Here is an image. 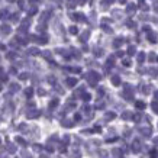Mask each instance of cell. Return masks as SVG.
Instances as JSON below:
<instances>
[{
	"instance_id": "cell-1",
	"label": "cell",
	"mask_w": 158,
	"mask_h": 158,
	"mask_svg": "<svg viewBox=\"0 0 158 158\" xmlns=\"http://www.w3.org/2000/svg\"><path fill=\"white\" fill-rule=\"evenodd\" d=\"M132 151H133V152H139V151H141V142L135 139L133 144H132Z\"/></svg>"
},
{
	"instance_id": "cell-2",
	"label": "cell",
	"mask_w": 158,
	"mask_h": 158,
	"mask_svg": "<svg viewBox=\"0 0 158 158\" xmlns=\"http://www.w3.org/2000/svg\"><path fill=\"white\" fill-rule=\"evenodd\" d=\"M139 132H141L144 136H150L151 135V128L150 126H147V128H139Z\"/></svg>"
},
{
	"instance_id": "cell-3",
	"label": "cell",
	"mask_w": 158,
	"mask_h": 158,
	"mask_svg": "<svg viewBox=\"0 0 158 158\" xmlns=\"http://www.w3.org/2000/svg\"><path fill=\"white\" fill-rule=\"evenodd\" d=\"M136 107L138 109H145V103H142V102H136Z\"/></svg>"
},
{
	"instance_id": "cell-4",
	"label": "cell",
	"mask_w": 158,
	"mask_h": 158,
	"mask_svg": "<svg viewBox=\"0 0 158 158\" xmlns=\"http://www.w3.org/2000/svg\"><path fill=\"white\" fill-rule=\"evenodd\" d=\"M99 154H100V158H107V152L106 151H100Z\"/></svg>"
},
{
	"instance_id": "cell-5",
	"label": "cell",
	"mask_w": 158,
	"mask_h": 158,
	"mask_svg": "<svg viewBox=\"0 0 158 158\" xmlns=\"http://www.w3.org/2000/svg\"><path fill=\"white\" fill-rule=\"evenodd\" d=\"M112 152H113V155H115L116 158H119V155H120V151H119V150H113Z\"/></svg>"
},
{
	"instance_id": "cell-6",
	"label": "cell",
	"mask_w": 158,
	"mask_h": 158,
	"mask_svg": "<svg viewBox=\"0 0 158 158\" xmlns=\"http://www.w3.org/2000/svg\"><path fill=\"white\" fill-rule=\"evenodd\" d=\"M152 109H154V112H155V113H158V105L155 103V102L152 103Z\"/></svg>"
},
{
	"instance_id": "cell-7",
	"label": "cell",
	"mask_w": 158,
	"mask_h": 158,
	"mask_svg": "<svg viewBox=\"0 0 158 158\" xmlns=\"http://www.w3.org/2000/svg\"><path fill=\"white\" fill-rule=\"evenodd\" d=\"M144 58H145V54H139V57H138V61H139V62H142V61H144Z\"/></svg>"
},
{
	"instance_id": "cell-8",
	"label": "cell",
	"mask_w": 158,
	"mask_h": 158,
	"mask_svg": "<svg viewBox=\"0 0 158 158\" xmlns=\"http://www.w3.org/2000/svg\"><path fill=\"white\" fill-rule=\"evenodd\" d=\"M16 142H19V144H22V145H26V142L22 139V138H16Z\"/></svg>"
},
{
	"instance_id": "cell-9",
	"label": "cell",
	"mask_w": 158,
	"mask_h": 158,
	"mask_svg": "<svg viewBox=\"0 0 158 158\" xmlns=\"http://www.w3.org/2000/svg\"><path fill=\"white\" fill-rule=\"evenodd\" d=\"M128 12H129V13H131V12H135V6H133V4H131V6L128 7Z\"/></svg>"
},
{
	"instance_id": "cell-10",
	"label": "cell",
	"mask_w": 158,
	"mask_h": 158,
	"mask_svg": "<svg viewBox=\"0 0 158 158\" xmlns=\"http://www.w3.org/2000/svg\"><path fill=\"white\" fill-rule=\"evenodd\" d=\"M119 83H120V80H119L117 77H113V84H116V86H117Z\"/></svg>"
},
{
	"instance_id": "cell-11",
	"label": "cell",
	"mask_w": 158,
	"mask_h": 158,
	"mask_svg": "<svg viewBox=\"0 0 158 158\" xmlns=\"http://www.w3.org/2000/svg\"><path fill=\"white\" fill-rule=\"evenodd\" d=\"M115 117V113H107L106 115V119H113Z\"/></svg>"
},
{
	"instance_id": "cell-12",
	"label": "cell",
	"mask_w": 158,
	"mask_h": 158,
	"mask_svg": "<svg viewBox=\"0 0 158 158\" xmlns=\"http://www.w3.org/2000/svg\"><path fill=\"white\" fill-rule=\"evenodd\" d=\"M133 52H135V48H133V47H131V48H129V54H131V55H132Z\"/></svg>"
},
{
	"instance_id": "cell-13",
	"label": "cell",
	"mask_w": 158,
	"mask_h": 158,
	"mask_svg": "<svg viewBox=\"0 0 158 158\" xmlns=\"http://www.w3.org/2000/svg\"><path fill=\"white\" fill-rule=\"evenodd\" d=\"M68 84H70V86H73V84H75V80H68Z\"/></svg>"
},
{
	"instance_id": "cell-14",
	"label": "cell",
	"mask_w": 158,
	"mask_h": 158,
	"mask_svg": "<svg viewBox=\"0 0 158 158\" xmlns=\"http://www.w3.org/2000/svg\"><path fill=\"white\" fill-rule=\"evenodd\" d=\"M133 119H135V120H139V119H141V116H139V115H135V116H133Z\"/></svg>"
},
{
	"instance_id": "cell-15",
	"label": "cell",
	"mask_w": 158,
	"mask_h": 158,
	"mask_svg": "<svg viewBox=\"0 0 158 158\" xmlns=\"http://www.w3.org/2000/svg\"><path fill=\"white\" fill-rule=\"evenodd\" d=\"M129 116H131V113H128V112H126V113H123V117H125V119H126V117H129Z\"/></svg>"
},
{
	"instance_id": "cell-16",
	"label": "cell",
	"mask_w": 158,
	"mask_h": 158,
	"mask_svg": "<svg viewBox=\"0 0 158 158\" xmlns=\"http://www.w3.org/2000/svg\"><path fill=\"white\" fill-rule=\"evenodd\" d=\"M150 58H151V61H155V55H154V54H151Z\"/></svg>"
},
{
	"instance_id": "cell-17",
	"label": "cell",
	"mask_w": 158,
	"mask_h": 158,
	"mask_svg": "<svg viewBox=\"0 0 158 158\" xmlns=\"http://www.w3.org/2000/svg\"><path fill=\"white\" fill-rule=\"evenodd\" d=\"M154 142H155V144H158V136L155 138V139H154Z\"/></svg>"
},
{
	"instance_id": "cell-18",
	"label": "cell",
	"mask_w": 158,
	"mask_h": 158,
	"mask_svg": "<svg viewBox=\"0 0 158 158\" xmlns=\"http://www.w3.org/2000/svg\"><path fill=\"white\" fill-rule=\"evenodd\" d=\"M42 158H47V157H42Z\"/></svg>"
}]
</instances>
